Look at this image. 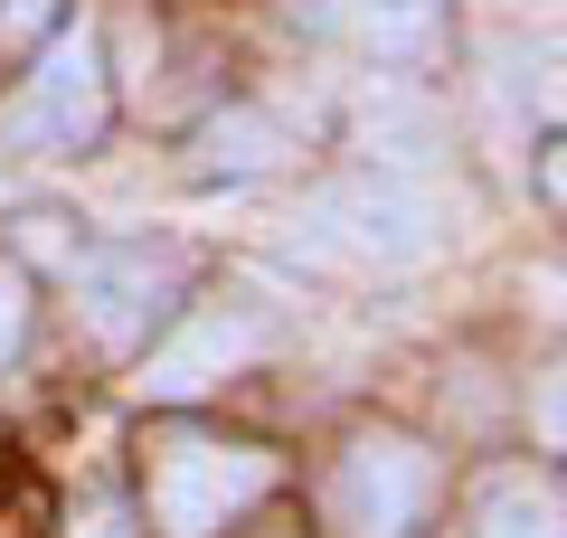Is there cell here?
I'll return each instance as SVG.
<instances>
[{
  "instance_id": "6da1fadb",
  "label": "cell",
  "mask_w": 567,
  "mask_h": 538,
  "mask_svg": "<svg viewBox=\"0 0 567 538\" xmlns=\"http://www.w3.org/2000/svg\"><path fill=\"white\" fill-rule=\"evenodd\" d=\"M303 256L341 265V275H406V265L445 256V199L416 170H350L331 189H312Z\"/></svg>"
},
{
  "instance_id": "7a4b0ae2",
  "label": "cell",
  "mask_w": 567,
  "mask_h": 538,
  "mask_svg": "<svg viewBox=\"0 0 567 538\" xmlns=\"http://www.w3.org/2000/svg\"><path fill=\"white\" fill-rule=\"evenodd\" d=\"M265 492H275V454H256V444L152 435V454H142V519L162 538H218Z\"/></svg>"
},
{
  "instance_id": "3957f363",
  "label": "cell",
  "mask_w": 567,
  "mask_h": 538,
  "mask_svg": "<svg viewBox=\"0 0 567 538\" xmlns=\"http://www.w3.org/2000/svg\"><path fill=\"white\" fill-rule=\"evenodd\" d=\"M76 275V312L104 350H133L152 340V321L171 312V293L189 283V256L181 246H104V256H66Z\"/></svg>"
},
{
  "instance_id": "277c9868",
  "label": "cell",
  "mask_w": 567,
  "mask_h": 538,
  "mask_svg": "<svg viewBox=\"0 0 567 538\" xmlns=\"http://www.w3.org/2000/svg\"><path fill=\"white\" fill-rule=\"evenodd\" d=\"M104 114H114V76H104L95 39H58L39 58V76L20 85V104H10V142L20 152H85V142L104 133Z\"/></svg>"
},
{
  "instance_id": "5b68a950",
  "label": "cell",
  "mask_w": 567,
  "mask_h": 538,
  "mask_svg": "<svg viewBox=\"0 0 567 538\" xmlns=\"http://www.w3.org/2000/svg\"><path fill=\"white\" fill-rule=\"evenodd\" d=\"M435 500V454H416L406 435H360L331 473V519L350 538H406Z\"/></svg>"
},
{
  "instance_id": "8992f818",
  "label": "cell",
  "mask_w": 567,
  "mask_h": 538,
  "mask_svg": "<svg viewBox=\"0 0 567 538\" xmlns=\"http://www.w3.org/2000/svg\"><path fill=\"white\" fill-rule=\"evenodd\" d=\"M265 350V331L246 312H199V321H181V331L162 340V350L142 359V397H162V406H181V397H199V387H218L227 369H246V359Z\"/></svg>"
},
{
  "instance_id": "52a82bcc",
  "label": "cell",
  "mask_w": 567,
  "mask_h": 538,
  "mask_svg": "<svg viewBox=\"0 0 567 538\" xmlns=\"http://www.w3.org/2000/svg\"><path fill=\"white\" fill-rule=\"evenodd\" d=\"M322 10L369 58H435V39H445V0H322Z\"/></svg>"
},
{
  "instance_id": "ba28073f",
  "label": "cell",
  "mask_w": 567,
  "mask_h": 538,
  "mask_svg": "<svg viewBox=\"0 0 567 538\" xmlns=\"http://www.w3.org/2000/svg\"><path fill=\"white\" fill-rule=\"evenodd\" d=\"M473 529L483 538H558V482L548 473H492L473 492Z\"/></svg>"
},
{
  "instance_id": "9c48e42d",
  "label": "cell",
  "mask_w": 567,
  "mask_h": 538,
  "mask_svg": "<svg viewBox=\"0 0 567 538\" xmlns=\"http://www.w3.org/2000/svg\"><path fill=\"white\" fill-rule=\"evenodd\" d=\"M284 152H293L284 123L256 114V104H237V114H218V123L199 133V161H208V170H237V179H246V170H275Z\"/></svg>"
},
{
  "instance_id": "30bf717a",
  "label": "cell",
  "mask_w": 567,
  "mask_h": 538,
  "mask_svg": "<svg viewBox=\"0 0 567 538\" xmlns=\"http://www.w3.org/2000/svg\"><path fill=\"white\" fill-rule=\"evenodd\" d=\"M360 133H369V152H379V170H406V161L435 142V114H425V104H406L398 85H379V95L360 104Z\"/></svg>"
},
{
  "instance_id": "8fae6325",
  "label": "cell",
  "mask_w": 567,
  "mask_h": 538,
  "mask_svg": "<svg viewBox=\"0 0 567 538\" xmlns=\"http://www.w3.org/2000/svg\"><path fill=\"white\" fill-rule=\"evenodd\" d=\"M20 331H29V283H20V265H0V359L20 350Z\"/></svg>"
},
{
  "instance_id": "7c38bea8",
  "label": "cell",
  "mask_w": 567,
  "mask_h": 538,
  "mask_svg": "<svg viewBox=\"0 0 567 538\" xmlns=\"http://www.w3.org/2000/svg\"><path fill=\"white\" fill-rule=\"evenodd\" d=\"M66 538H142V529H133V510H123V500H85V510L66 519Z\"/></svg>"
},
{
  "instance_id": "4fadbf2b",
  "label": "cell",
  "mask_w": 567,
  "mask_h": 538,
  "mask_svg": "<svg viewBox=\"0 0 567 538\" xmlns=\"http://www.w3.org/2000/svg\"><path fill=\"white\" fill-rule=\"evenodd\" d=\"M58 0H0V39H48Z\"/></svg>"
},
{
  "instance_id": "5bb4252c",
  "label": "cell",
  "mask_w": 567,
  "mask_h": 538,
  "mask_svg": "<svg viewBox=\"0 0 567 538\" xmlns=\"http://www.w3.org/2000/svg\"><path fill=\"white\" fill-rule=\"evenodd\" d=\"M29 256H48V265H66V256H76V237H66V218H29Z\"/></svg>"
}]
</instances>
